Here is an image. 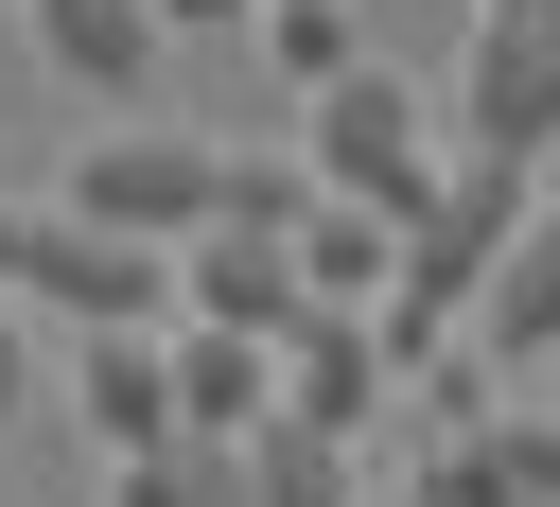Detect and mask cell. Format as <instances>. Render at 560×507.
I'll list each match as a JSON object with an SVG mask.
<instances>
[{
  "label": "cell",
  "instance_id": "1",
  "mask_svg": "<svg viewBox=\"0 0 560 507\" xmlns=\"http://www.w3.org/2000/svg\"><path fill=\"white\" fill-rule=\"evenodd\" d=\"M0 280H18L35 315H70V332H105V315H175V245H158V227H105V210H70V192L0 210Z\"/></svg>",
  "mask_w": 560,
  "mask_h": 507
},
{
  "label": "cell",
  "instance_id": "2",
  "mask_svg": "<svg viewBox=\"0 0 560 507\" xmlns=\"http://www.w3.org/2000/svg\"><path fill=\"white\" fill-rule=\"evenodd\" d=\"M298 157H315V192H368V210H420L438 175H455V122L402 87V70H332V87H298Z\"/></svg>",
  "mask_w": 560,
  "mask_h": 507
},
{
  "label": "cell",
  "instance_id": "15",
  "mask_svg": "<svg viewBox=\"0 0 560 507\" xmlns=\"http://www.w3.org/2000/svg\"><path fill=\"white\" fill-rule=\"evenodd\" d=\"M158 17H175V35H228V17H262V0H158Z\"/></svg>",
  "mask_w": 560,
  "mask_h": 507
},
{
  "label": "cell",
  "instance_id": "11",
  "mask_svg": "<svg viewBox=\"0 0 560 507\" xmlns=\"http://www.w3.org/2000/svg\"><path fill=\"white\" fill-rule=\"evenodd\" d=\"M298 280L385 315V297H402V210H368V192H315V210H298Z\"/></svg>",
  "mask_w": 560,
  "mask_h": 507
},
{
  "label": "cell",
  "instance_id": "8",
  "mask_svg": "<svg viewBox=\"0 0 560 507\" xmlns=\"http://www.w3.org/2000/svg\"><path fill=\"white\" fill-rule=\"evenodd\" d=\"M175 420H192V437H262V420H280V332L192 315V332H175Z\"/></svg>",
  "mask_w": 560,
  "mask_h": 507
},
{
  "label": "cell",
  "instance_id": "12",
  "mask_svg": "<svg viewBox=\"0 0 560 507\" xmlns=\"http://www.w3.org/2000/svg\"><path fill=\"white\" fill-rule=\"evenodd\" d=\"M245 472H262V507H368V472H350V437H332V420H298V402H280L262 437H245Z\"/></svg>",
  "mask_w": 560,
  "mask_h": 507
},
{
  "label": "cell",
  "instance_id": "9",
  "mask_svg": "<svg viewBox=\"0 0 560 507\" xmlns=\"http://www.w3.org/2000/svg\"><path fill=\"white\" fill-rule=\"evenodd\" d=\"M542 350H560V210H525L490 297H472V367H542Z\"/></svg>",
  "mask_w": 560,
  "mask_h": 507
},
{
  "label": "cell",
  "instance_id": "13",
  "mask_svg": "<svg viewBox=\"0 0 560 507\" xmlns=\"http://www.w3.org/2000/svg\"><path fill=\"white\" fill-rule=\"evenodd\" d=\"M262 70H280V87L368 70V17H350V0H262Z\"/></svg>",
  "mask_w": 560,
  "mask_h": 507
},
{
  "label": "cell",
  "instance_id": "3",
  "mask_svg": "<svg viewBox=\"0 0 560 507\" xmlns=\"http://www.w3.org/2000/svg\"><path fill=\"white\" fill-rule=\"evenodd\" d=\"M228 140H192V122H158V105H105V140L70 157V210H105V227H158V245H192L210 210H228Z\"/></svg>",
  "mask_w": 560,
  "mask_h": 507
},
{
  "label": "cell",
  "instance_id": "10",
  "mask_svg": "<svg viewBox=\"0 0 560 507\" xmlns=\"http://www.w3.org/2000/svg\"><path fill=\"white\" fill-rule=\"evenodd\" d=\"M158 35H175L158 0H35V52H52L70 87H105V105H122V87H158Z\"/></svg>",
  "mask_w": 560,
  "mask_h": 507
},
{
  "label": "cell",
  "instance_id": "16",
  "mask_svg": "<svg viewBox=\"0 0 560 507\" xmlns=\"http://www.w3.org/2000/svg\"><path fill=\"white\" fill-rule=\"evenodd\" d=\"M472 17H525V0H472Z\"/></svg>",
  "mask_w": 560,
  "mask_h": 507
},
{
  "label": "cell",
  "instance_id": "6",
  "mask_svg": "<svg viewBox=\"0 0 560 507\" xmlns=\"http://www.w3.org/2000/svg\"><path fill=\"white\" fill-rule=\"evenodd\" d=\"M385 367H402V350H385L368 297H298V332H280V402H298V420L368 437V420H385Z\"/></svg>",
  "mask_w": 560,
  "mask_h": 507
},
{
  "label": "cell",
  "instance_id": "5",
  "mask_svg": "<svg viewBox=\"0 0 560 507\" xmlns=\"http://www.w3.org/2000/svg\"><path fill=\"white\" fill-rule=\"evenodd\" d=\"M70 420L105 437V472H122V455H158V437H175V332H158V315L70 332Z\"/></svg>",
  "mask_w": 560,
  "mask_h": 507
},
{
  "label": "cell",
  "instance_id": "17",
  "mask_svg": "<svg viewBox=\"0 0 560 507\" xmlns=\"http://www.w3.org/2000/svg\"><path fill=\"white\" fill-rule=\"evenodd\" d=\"M368 507H420V490H368Z\"/></svg>",
  "mask_w": 560,
  "mask_h": 507
},
{
  "label": "cell",
  "instance_id": "14",
  "mask_svg": "<svg viewBox=\"0 0 560 507\" xmlns=\"http://www.w3.org/2000/svg\"><path fill=\"white\" fill-rule=\"evenodd\" d=\"M18 402H35V297L0 280V420H18Z\"/></svg>",
  "mask_w": 560,
  "mask_h": 507
},
{
  "label": "cell",
  "instance_id": "4",
  "mask_svg": "<svg viewBox=\"0 0 560 507\" xmlns=\"http://www.w3.org/2000/svg\"><path fill=\"white\" fill-rule=\"evenodd\" d=\"M455 140H490V157H560V0H525V17H472Z\"/></svg>",
  "mask_w": 560,
  "mask_h": 507
},
{
  "label": "cell",
  "instance_id": "7",
  "mask_svg": "<svg viewBox=\"0 0 560 507\" xmlns=\"http://www.w3.org/2000/svg\"><path fill=\"white\" fill-rule=\"evenodd\" d=\"M420 507H560V420L542 402H490L420 455Z\"/></svg>",
  "mask_w": 560,
  "mask_h": 507
}]
</instances>
